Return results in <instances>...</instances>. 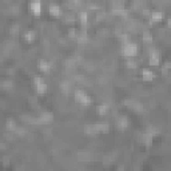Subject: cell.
I'll return each instance as SVG.
<instances>
[{"mask_svg":"<svg viewBox=\"0 0 171 171\" xmlns=\"http://www.w3.org/2000/svg\"><path fill=\"white\" fill-rule=\"evenodd\" d=\"M79 18H80V23L82 24H87V20H88V16H87V12H80L79 15Z\"/></svg>","mask_w":171,"mask_h":171,"instance_id":"cell-14","label":"cell"},{"mask_svg":"<svg viewBox=\"0 0 171 171\" xmlns=\"http://www.w3.org/2000/svg\"><path fill=\"white\" fill-rule=\"evenodd\" d=\"M52 119H54V115L51 112H42L38 122L39 123H49V122H52Z\"/></svg>","mask_w":171,"mask_h":171,"instance_id":"cell-5","label":"cell"},{"mask_svg":"<svg viewBox=\"0 0 171 171\" xmlns=\"http://www.w3.org/2000/svg\"><path fill=\"white\" fill-rule=\"evenodd\" d=\"M75 99L83 106H88L91 103L90 96H87V94H86L84 91H82V90H78L76 92H75Z\"/></svg>","mask_w":171,"mask_h":171,"instance_id":"cell-2","label":"cell"},{"mask_svg":"<svg viewBox=\"0 0 171 171\" xmlns=\"http://www.w3.org/2000/svg\"><path fill=\"white\" fill-rule=\"evenodd\" d=\"M30 8H31V11L34 12V15L39 16V15H40V11H42V3H40V0H32L31 4H30Z\"/></svg>","mask_w":171,"mask_h":171,"instance_id":"cell-4","label":"cell"},{"mask_svg":"<svg viewBox=\"0 0 171 171\" xmlns=\"http://www.w3.org/2000/svg\"><path fill=\"white\" fill-rule=\"evenodd\" d=\"M159 60H161V56H159V54H158L157 51H154L152 54H150V64L158 66V64H159Z\"/></svg>","mask_w":171,"mask_h":171,"instance_id":"cell-6","label":"cell"},{"mask_svg":"<svg viewBox=\"0 0 171 171\" xmlns=\"http://www.w3.org/2000/svg\"><path fill=\"white\" fill-rule=\"evenodd\" d=\"M122 52H123V55L124 56H128V58L135 56L136 52H138V45L134 44V43H126V44L123 45Z\"/></svg>","mask_w":171,"mask_h":171,"instance_id":"cell-1","label":"cell"},{"mask_svg":"<svg viewBox=\"0 0 171 171\" xmlns=\"http://www.w3.org/2000/svg\"><path fill=\"white\" fill-rule=\"evenodd\" d=\"M127 66H128L130 68H135V67H136V63H135V62H128V63H127Z\"/></svg>","mask_w":171,"mask_h":171,"instance_id":"cell-20","label":"cell"},{"mask_svg":"<svg viewBox=\"0 0 171 171\" xmlns=\"http://www.w3.org/2000/svg\"><path fill=\"white\" fill-rule=\"evenodd\" d=\"M151 40H152V36H151L150 32H143V42L144 43H151Z\"/></svg>","mask_w":171,"mask_h":171,"instance_id":"cell-15","label":"cell"},{"mask_svg":"<svg viewBox=\"0 0 171 171\" xmlns=\"http://www.w3.org/2000/svg\"><path fill=\"white\" fill-rule=\"evenodd\" d=\"M25 39H27L28 42H32V40H34V39H35V34H34V32L32 31H27L25 32Z\"/></svg>","mask_w":171,"mask_h":171,"instance_id":"cell-16","label":"cell"},{"mask_svg":"<svg viewBox=\"0 0 171 171\" xmlns=\"http://www.w3.org/2000/svg\"><path fill=\"white\" fill-rule=\"evenodd\" d=\"M107 111H108V107H107V106H104V104L100 106V107L98 108V112L100 114V115H104V114H107Z\"/></svg>","mask_w":171,"mask_h":171,"instance_id":"cell-18","label":"cell"},{"mask_svg":"<svg viewBox=\"0 0 171 171\" xmlns=\"http://www.w3.org/2000/svg\"><path fill=\"white\" fill-rule=\"evenodd\" d=\"M86 134H88V135H94V134H98V131H96V128H95V124H88V126H86Z\"/></svg>","mask_w":171,"mask_h":171,"instance_id":"cell-12","label":"cell"},{"mask_svg":"<svg viewBox=\"0 0 171 171\" xmlns=\"http://www.w3.org/2000/svg\"><path fill=\"white\" fill-rule=\"evenodd\" d=\"M49 68H51V64L47 63L45 60H40L39 62V70L43 71V72H48Z\"/></svg>","mask_w":171,"mask_h":171,"instance_id":"cell-7","label":"cell"},{"mask_svg":"<svg viewBox=\"0 0 171 171\" xmlns=\"http://www.w3.org/2000/svg\"><path fill=\"white\" fill-rule=\"evenodd\" d=\"M162 18H163V14H162V12H158V11H155V12H152V14H151V20H152L154 23L161 21Z\"/></svg>","mask_w":171,"mask_h":171,"instance_id":"cell-11","label":"cell"},{"mask_svg":"<svg viewBox=\"0 0 171 171\" xmlns=\"http://www.w3.org/2000/svg\"><path fill=\"white\" fill-rule=\"evenodd\" d=\"M60 88H62V91H64V92H68V88H70V84L67 83V82H66V83L63 82V83L60 84Z\"/></svg>","mask_w":171,"mask_h":171,"instance_id":"cell-19","label":"cell"},{"mask_svg":"<svg viewBox=\"0 0 171 171\" xmlns=\"http://www.w3.org/2000/svg\"><path fill=\"white\" fill-rule=\"evenodd\" d=\"M7 128L11 130V131H15L18 127H16V124H15L14 120H8V122H7Z\"/></svg>","mask_w":171,"mask_h":171,"instance_id":"cell-17","label":"cell"},{"mask_svg":"<svg viewBox=\"0 0 171 171\" xmlns=\"http://www.w3.org/2000/svg\"><path fill=\"white\" fill-rule=\"evenodd\" d=\"M95 128L98 133H107L110 127H108L107 123H98V124H95Z\"/></svg>","mask_w":171,"mask_h":171,"instance_id":"cell-9","label":"cell"},{"mask_svg":"<svg viewBox=\"0 0 171 171\" xmlns=\"http://www.w3.org/2000/svg\"><path fill=\"white\" fill-rule=\"evenodd\" d=\"M49 14L54 16H59L60 15V8L58 5H49Z\"/></svg>","mask_w":171,"mask_h":171,"instance_id":"cell-13","label":"cell"},{"mask_svg":"<svg viewBox=\"0 0 171 171\" xmlns=\"http://www.w3.org/2000/svg\"><path fill=\"white\" fill-rule=\"evenodd\" d=\"M142 75H143V80L144 82H150V80H152V78H154V72L152 71H150V70H143Z\"/></svg>","mask_w":171,"mask_h":171,"instance_id":"cell-10","label":"cell"},{"mask_svg":"<svg viewBox=\"0 0 171 171\" xmlns=\"http://www.w3.org/2000/svg\"><path fill=\"white\" fill-rule=\"evenodd\" d=\"M35 87L38 94H45V91H47V84L42 78H35Z\"/></svg>","mask_w":171,"mask_h":171,"instance_id":"cell-3","label":"cell"},{"mask_svg":"<svg viewBox=\"0 0 171 171\" xmlns=\"http://www.w3.org/2000/svg\"><path fill=\"white\" fill-rule=\"evenodd\" d=\"M116 126H118L120 130H126L127 127H128V120H127L126 118L118 119V122H116Z\"/></svg>","mask_w":171,"mask_h":171,"instance_id":"cell-8","label":"cell"}]
</instances>
